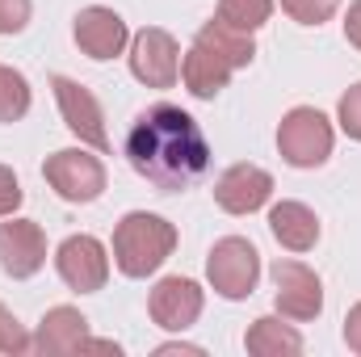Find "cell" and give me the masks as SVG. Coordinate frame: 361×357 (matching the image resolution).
<instances>
[{"mask_svg":"<svg viewBox=\"0 0 361 357\" xmlns=\"http://www.w3.org/2000/svg\"><path fill=\"white\" fill-rule=\"evenodd\" d=\"M126 164L143 181H152L160 193H180L197 185L210 169V143L202 122L173 101H156L135 114L122 139Z\"/></svg>","mask_w":361,"mask_h":357,"instance_id":"6da1fadb","label":"cell"},{"mask_svg":"<svg viewBox=\"0 0 361 357\" xmlns=\"http://www.w3.org/2000/svg\"><path fill=\"white\" fill-rule=\"evenodd\" d=\"M177 248V227L164 214L130 210L114 227V265L126 277H152Z\"/></svg>","mask_w":361,"mask_h":357,"instance_id":"7a4b0ae2","label":"cell"},{"mask_svg":"<svg viewBox=\"0 0 361 357\" xmlns=\"http://www.w3.org/2000/svg\"><path fill=\"white\" fill-rule=\"evenodd\" d=\"M336 143V131L328 122V114H319L315 105H294L281 122H277V152L290 169H319L328 164Z\"/></svg>","mask_w":361,"mask_h":357,"instance_id":"3957f363","label":"cell"},{"mask_svg":"<svg viewBox=\"0 0 361 357\" xmlns=\"http://www.w3.org/2000/svg\"><path fill=\"white\" fill-rule=\"evenodd\" d=\"M206 277H210V286H214L219 298L240 303V298H248V294L257 290V282H261V253H257L252 240H244V236H223V240L210 248V257H206Z\"/></svg>","mask_w":361,"mask_h":357,"instance_id":"277c9868","label":"cell"},{"mask_svg":"<svg viewBox=\"0 0 361 357\" xmlns=\"http://www.w3.org/2000/svg\"><path fill=\"white\" fill-rule=\"evenodd\" d=\"M42 177H47V185H51L63 202H76V206H89V202H97V198L105 193V164H101L92 152H85V143L47 156Z\"/></svg>","mask_w":361,"mask_h":357,"instance_id":"5b68a950","label":"cell"},{"mask_svg":"<svg viewBox=\"0 0 361 357\" xmlns=\"http://www.w3.org/2000/svg\"><path fill=\"white\" fill-rule=\"evenodd\" d=\"M273 277V303L281 311V320H294V324H307L324 311V282L319 273L302 261H277L269 269Z\"/></svg>","mask_w":361,"mask_h":357,"instance_id":"8992f818","label":"cell"},{"mask_svg":"<svg viewBox=\"0 0 361 357\" xmlns=\"http://www.w3.org/2000/svg\"><path fill=\"white\" fill-rule=\"evenodd\" d=\"M130 72L147 89H173L180 76V42L160 25L139 30L130 38Z\"/></svg>","mask_w":361,"mask_h":357,"instance_id":"52a82bcc","label":"cell"},{"mask_svg":"<svg viewBox=\"0 0 361 357\" xmlns=\"http://www.w3.org/2000/svg\"><path fill=\"white\" fill-rule=\"evenodd\" d=\"M55 269H59V277H63L68 290H76V294H97V290L109 282V248H105L97 236H89V231L68 236V240L55 248Z\"/></svg>","mask_w":361,"mask_h":357,"instance_id":"ba28073f","label":"cell"},{"mask_svg":"<svg viewBox=\"0 0 361 357\" xmlns=\"http://www.w3.org/2000/svg\"><path fill=\"white\" fill-rule=\"evenodd\" d=\"M51 89H55V105H59V114H63V126H68L85 147L109 152V131H105V114H101L97 97H92L80 80H72V76H51Z\"/></svg>","mask_w":361,"mask_h":357,"instance_id":"9c48e42d","label":"cell"},{"mask_svg":"<svg viewBox=\"0 0 361 357\" xmlns=\"http://www.w3.org/2000/svg\"><path fill=\"white\" fill-rule=\"evenodd\" d=\"M206 307V290L193 282V277H160L156 290L147 294V315L156 328L164 332H185L197 324Z\"/></svg>","mask_w":361,"mask_h":357,"instance_id":"30bf717a","label":"cell"},{"mask_svg":"<svg viewBox=\"0 0 361 357\" xmlns=\"http://www.w3.org/2000/svg\"><path fill=\"white\" fill-rule=\"evenodd\" d=\"M47 265V236L34 219H4L0 223V269L13 282L34 277L38 269Z\"/></svg>","mask_w":361,"mask_h":357,"instance_id":"8fae6325","label":"cell"},{"mask_svg":"<svg viewBox=\"0 0 361 357\" xmlns=\"http://www.w3.org/2000/svg\"><path fill=\"white\" fill-rule=\"evenodd\" d=\"M72 38H76V47H80L89 59L105 63V59H118V55L126 51L130 30H126V21H122L114 8H105V4H89V8L76 13V21H72Z\"/></svg>","mask_w":361,"mask_h":357,"instance_id":"7c38bea8","label":"cell"},{"mask_svg":"<svg viewBox=\"0 0 361 357\" xmlns=\"http://www.w3.org/2000/svg\"><path fill=\"white\" fill-rule=\"evenodd\" d=\"M273 198V177L261 164H231L214 181V202L227 214H257Z\"/></svg>","mask_w":361,"mask_h":357,"instance_id":"4fadbf2b","label":"cell"},{"mask_svg":"<svg viewBox=\"0 0 361 357\" xmlns=\"http://www.w3.org/2000/svg\"><path fill=\"white\" fill-rule=\"evenodd\" d=\"M89 345V320L76 307H51L34 332V353L42 357H63V353H80Z\"/></svg>","mask_w":361,"mask_h":357,"instance_id":"5bb4252c","label":"cell"},{"mask_svg":"<svg viewBox=\"0 0 361 357\" xmlns=\"http://www.w3.org/2000/svg\"><path fill=\"white\" fill-rule=\"evenodd\" d=\"M231 76H235V68H231L223 55L206 51L202 42H193V47L185 51V59H180V80H185V89L193 92V97H202V101H214L219 92L227 89Z\"/></svg>","mask_w":361,"mask_h":357,"instance_id":"9a60e30c","label":"cell"},{"mask_svg":"<svg viewBox=\"0 0 361 357\" xmlns=\"http://www.w3.org/2000/svg\"><path fill=\"white\" fill-rule=\"evenodd\" d=\"M269 231L290 253H311L319 244V219L307 202H277L269 210Z\"/></svg>","mask_w":361,"mask_h":357,"instance_id":"2e32d148","label":"cell"},{"mask_svg":"<svg viewBox=\"0 0 361 357\" xmlns=\"http://www.w3.org/2000/svg\"><path fill=\"white\" fill-rule=\"evenodd\" d=\"M244 349L252 357L302 353V337H298V328L281 324V315H261V320H252V328H248V337H244Z\"/></svg>","mask_w":361,"mask_h":357,"instance_id":"e0dca14e","label":"cell"},{"mask_svg":"<svg viewBox=\"0 0 361 357\" xmlns=\"http://www.w3.org/2000/svg\"><path fill=\"white\" fill-rule=\"evenodd\" d=\"M193 42H202L206 51L223 55L235 72H240V68H248V63L257 59V42H252V34L231 30V25H223V21H206V25L197 30V38H193Z\"/></svg>","mask_w":361,"mask_h":357,"instance_id":"ac0fdd59","label":"cell"},{"mask_svg":"<svg viewBox=\"0 0 361 357\" xmlns=\"http://www.w3.org/2000/svg\"><path fill=\"white\" fill-rule=\"evenodd\" d=\"M269 17H273V0H219V8H214V21H223L231 30H244V34H257Z\"/></svg>","mask_w":361,"mask_h":357,"instance_id":"d6986e66","label":"cell"},{"mask_svg":"<svg viewBox=\"0 0 361 357\" xmlns=\"http://www.w3.org/2000/svg\"><path fill=\"white\" fill-rule=\"evenodd\" d=\"M30 101H34V97H30L25 72L0 63V122H21V118L30 114Z\"/></svg>","mask_w":361,"mask_h":357,"instance_id":"ffe728a7","label":"cell"},{"mask_svg":"<svg viewBox=\"0 0 361 357\" xmlns=\"http://www.w3.org/2000/svg\"><path fill=\"white\" fill-rule=\"evenodd\" d=\"M336 8H341V0H281V13L298 25H324V21H332Z\"/></svg>","mask_w":361,"mask_h":357,"instance_id":"44dd1931","label":"cell"},{"mask_svg":"<svg viewBox=\"0 0 361 357\" xmlns=\"http://www.w3.org/2000/svg\"><path fill=\"white\" fill-rule=\"evenodd\" d=\"M34 349V337L25 332V324L0 303V353H8V357H21V353H30Z\"/></svg>","mask_w":361,"mask_h":357,"instance_id":"7402d4cb","label":"cell"},{"mask_svg":"<svg viewBox=\"0 0 361 357\" xmlns=\"http://www.w3.org/2000/svg\"><path fill=\"white\" fill-rule=\"evenodd\" d=\"M336 122H341V131H345L353 143H361V80L341 97V105H336Z\"/></svg>","mask_w":361,"mask_h":357,"instance_id":"603a6c76","label":"cell"},{"mask_svg":"<svg viewBox=\"0 0 361 357\" xmlns=\"http://www.w3.org/2000/svg\"><path fill=\"white\" fill-rule=\"evenodd\" d=\"M30 13H34L30 0H0V38L21 34V30L30 25Z\"/></svg>","mask_w":361,"mask_h":357,"instance_id":"cb8c5ba5","label":"cell"},{"mask_svg":"<svg viewBox=\"0 0 361 357\" xmlns=\"http://www.w3.org/2000/svg\"><path fill=\"white\" fill-rule=\"evenodd\" d=\"M21 181L13 177V169H4L0 164V219H8V214H17V206H21Z\"/></svg>","mask_w":361,"mask_h":357,"instance_id":"d4e9b609","label":"cell"},{"mask_svg":"<svg viewBox=\"0 0 361 357\" xmlns=\"http://www.w3.org/2000/svg\"><path fill=\"white\" fill-rule=\"evenodd\" d=\"M345 345L361 357V303H353L349 315H345Z\"/></svg>","mask_w":361,"mask_h":357,"instance_id":"484cf974","label":"cell"},{"mask_svg":"<svg viewBox=\"0 0 361 357\" xmlns=\"http://www.w3.org/2000/svg\"><path fill=\"white\" fill-rule=\"evenodd\" d=\"M345 38H349V47L361 51V0H353L349 13H345Z\"/></svg>","mask_w":361,"mask_h":357,"instance_id":"4316f807","label":"cell"},{"mask_svg":"<svg viewBox=\"0 0 361 357\" xmlns=\"http://www.w3.org/2000/svg\"><path fill=\"white\" fill-rule=\"evenodd\" d=\"M156 353H202L197 345H180V341H173V345H160Z\"/></svg>","mask_w":361,"mask_h":357,"instance_id":"83f0119b","label":"cell"}]
</instances>
